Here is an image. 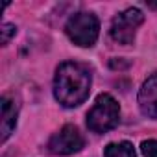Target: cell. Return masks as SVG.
Returning <instances> with one entry per match:
<instances>
[{"label":"cell","instance_id":"cell-1","mask_svg":"<svg viewBox=\"0 0 157 157\" xmlns=\"http://www.w3.org/2000/svg\"><path fill=\"white\" fill-rule=\"evenodd\" d=\"M91 93V72L85 65L67 61L54 78V96L63 107H78Z\"/></svg>","mask_w":157,"mask_h":157},{"label":"cell","instance_id":"cell-2","mask_svg":"<svg viewBox=\"0 0 157 157\" xmlns=\"http://www.w3.org/2000/svg\"><path fill=\"white\" fill-rule=\"evenodd\" d=\"M118 117H120V107L117 100L111 94L104 93L96 98L94 105L87 113V128L94 133H105L118 124Z\"/></svg>","mask_w":157,"mask_h":157},{"label":"cell","instance_id":"cell-3","mask_svg":"<svg viewBox=\"0 0 157 157\" xmlns=\"http://www.w3.org/2000/svg\"><path fill=\"white\" fill-rule=\"evenodd\" d=\"M67 35L68 39L78 44V46H93L98 39L100 33V22L93 13H76L68 19L67 26Z\"/></svg>","mask_w":157,"mask_h":157},{"label":"cell","instance_id":"cell-4","mask_svg":"<svg viewBox=\"0 0 157 157\" xmlns=\"http://www.w3.org/2000/svg\"><path fill=\"white\" fill-rule=\"evenodd\" d=\"M144 22V15L137 8H128L113 19L111 39L118 44H131L137 33V28Z\"/></svg>","mask_w":157,"mask_h":157},{"label":"cell","instance_id":"cell-5","mask_svg":"<svg viewBox=\"0 0 157 157\" xmlns=\"http://www.w3.org/2000/svg\"><path fill=\"white\" fill-rule=\"evenodd\" d=\"M85 140L82 137V133L78 131L76 126H65L61 128L48 142V150L56 155H70V153H76L83 148Z\"/></svg>","mask_w":157,"mask_h":157},{"label":"cell","instance_id":"cell-6","mask_svg":"<svg viewBox=\"0 0 157 157\" xmlns=\"http://www.w3.org/2000/svg\"><path fill=\"white\" fill-rule=\"evenodd\" d=\"M139 107L142 115L150 118H157V72L151 74L142 83L139 91Z\"/></svg>","mask_w":157,"mask_h":157},{"label":"cell","instance_id":"cell-7","mask_svg":"<svg viewBox=\"0 0 157 157\" xmlns=\"http://www.w3.org/2000/svg\"><path fill=\"white\" fill-rule=\"evenodd\" d=\"M17 113H19L17 104L11 98L4 96L2 98V140H8V137L13 133L17 124Z\"/></svg>","mask_w":157,"mask_h":157},{"label":"cell","instance_id":"cell-8","mask_svg":"<svg viewBox=\"0 0 157 157\" xmlns=\"http://www.w3.org/2000/svg\"><path fill=\"white\" fill-rule=\"evenodd\" d=\"M104 157H137V155H135L133 144L128 140H122V142H111L105 148Z\"/></svg>","mask_w":157,"mask_h":157},{"label":"cell","instance_id":"cell-9","mask_svg":"<svg viewBox=\"0 0 157 157\" xmlns=\"http://www.w3.org/2000/svg\"><path fill=\"white\" fill-rule=\"evenodd\" d=\"M140 150H142V155L144 157H157V140L155 139L144 140L140 144Z\"/></svg>","mask_w":157,"mask_h":157},{"label":"cell","instance_id":"cell-10","mask_svg":"<svg viewBox=\"0 0 157 157\" xmlns=\"http://www.w3.org/2000/svg\"><path fill=\"white\" fill-rule=\"evenodd\" d=\"M0 32H2V44H8V43H10V39H11V35H15V26L6 22Z\"/></svg>","mask_w":157,"mask_h":157}]
</instances>
